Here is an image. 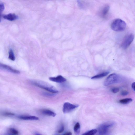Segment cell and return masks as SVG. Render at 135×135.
I'll use <instances>...</instances> for the list:
<instances>
[{"label": "cell", "instance_id": "obj_15", "mask_svg": "<svg viewBox=\"0 0 135 135\" xmlns=\"http://www.w3.org/2000/svg\"><path fill=\"white\" fill-rule=\"evenodd\" d=\"M80 125L79 123L77 122L74 127V130L76 135H79L80 132Z\"/></svg>", "mask_w": 135, "mask_h": 135}, {"label": "cell", "instance_id": "obj_8", "mask_svg": "<svg viewBox=\"0 0 135 135\" xmlns=\"http://www.w3.org/2000/svg\"><path fill=\"white\" fill-rule=\"evenodd\" d=\"M49 79L53 82L62 83L66 81V79L61 75H59L56 77H51Z\"/></svg>", "mask_w": 135, "mask_h": 135}, {"label": "cell", "instance_id": "obj_28", "mask_svg": "<svg viewBox=\"0 0 135 135\" xmlns=\"http://www.w3.org/2000/svg\"><path fill=\"white\" fill-rule=\"evenodd\" d=\"M5 135H6V134Z\"/></svg>", "mask_w": 135, "mask_h": 135}, {"label": "cell", "instance_id": "obj_25", "mask_svg": "<svg viewBox=\"0 0 135 135\" xmlns=\"http://www.w3.org/2000/svg\"><path fill=\"white\" fill-rule=\"evenodd\" d=\"M63 135H72V133L71 132H68L65 133Z\"/></svg>", "mask_w": 135, "mask_h": 135}, {"label": "cell", "instance_id": "obj_27", "mask_svg": "<svg viewBox=\"0 0 135 135\" xmlns=\"http://www.w3.org/2000/svg\"><path fill=\"white\" fill-rule=\"evenodd\" d=\"M1 16H0V22H1Z\"/></svg>", "mask_w": 135, "mask_h": 135}, {"label": "cell", "instance_id": "obj_9", "mask_svg": "<svg viewBox=\"0 0 135 135\" xmlns=\"http://www.w3.org/2000/svg\"><path fill=\"white\" fill-rule=\"evenodd\" d=\"M110 8L109 5H107L105 6L100 11L99 15L100 16L104 18L106 17L109 12Z\"/></svg>", "mask_w": 135, "mask_h": 135}, {"label": "cell", "instance_id": "obj_2", "mask_svg": "<svg viewBox=\"0 0 135 135\" xmlns=\"http://www.w3.org/2000/svg\"><path fill=\"white\" fill-rule=\"evenodd\" d=\"M126 24L123 20L117 19L114 20L111 24V28L113 30L120 32L124 31L126 29Z\"/></svg>", "mask_w": 135, "mask_h": 135}, {"label": "cell", "instance_id": "obj_6", "mask_svg": "<svg viewBox=\"0 0 135 135\" xmlns=\"http://www.w3.org/2000/svg\"><path fill=\"white\" fill-rule=\"evenodd\" d=\"M78 105L72 104L69 102H66L64 104L63 111L64 113H69L78 107Z\"/></svg>", "mask_w": 135, "mask_h": 135}, {"label": "cell", "instance_id": "obj_5", "mask_svg": "<svg viewBox=\"0 0 135 135\" xmlns=\"http://www.w3.org/2000/svg\"><path fill=\"white\" fill-rule=\"evenodd\" d=\"M134 38V35L130 33L126 35L121 43V48L124 49L128 48L132 42Z\"/></svg>", "mask_w": 135, "mask_h": 135}, {"label": "cell", "instance_id": "obj_19", "mask_svg": "<svg viewBox=\"0 0 135 135\" xmlns=\"http://www.w3.org/2000/svg\"><path fill=\"white\" fill-rule=\"evenodd\" d=\"M9 58L12 61H14L15 59L14 53L11 49H10L9 52Z\"/></svg>", "mask_w": 135, "mask_h": 135}, {"label": "cell", "instance_id": "obj_11", "mask_svg": "<svg viewBox=\"0 0 135 135\" xmlns=\"http://www.w3.org/2000/svg\"><path fill=\"white\" fill-rule=\"evenodd\" d=\"M20 119L24 120H39V118L34 116L21 115L18 116Z\"/></svg>", "mask_w": 135, "mask_h": 135}, {"label": "cell", "instance_id": "obj_26", "mask_svg": "<svg viewBox=\"0 0 135 135\" xmlns=\"http://www.w3.org/2000/svg\"><path fill=\"white\" fill-rule=\"evenodd\" d=\"M35 135H41V134H37Z\"/></svg>", "mask_w": 135, "mask_h": 135}, {"label": "cell", "instance_id": "obj_22", "mask_svg": "<svg viewBox=\"0 0 135 135\" xmlns=\"http://www.w3.org/2000/svg\"><path fill=\"white\" fill-rule=\"evenodd\" d=\"M119 90V89L118 88L115 87L112 90V91L114 93H116L118 92Z\"/></svg>", "mask_w": 135, "mask_h": 135}, {"label": "cell", "instance_id": "obj_18", "mask_svg": "<svg viewBox=\"0 0 135 135\" xmlns=\"http://www.w3.org/2000/svg\"><path fill=\"white\" fill-rule=\"evenodd\" d=\"M97 132V130L94 129L88 131L82 135H94Z\"/></svg>", "mask_w": 135, "mask_h": 135}, {"label": "cell", "instance_id": "obj_3", "mask_svg": "<svg viewBox=\"0 0 135 135\" xmlns=\"http://www.w3.org/2000/svg\"><path fill=\"white\" fill-rule=\"evenodd\" d=\"M122 78L120 76L116 73L111 74L105 80L104 82V85L105 86L116 83L122 81Z\"/></svg>", "mask_w": 135, "mask_h": 135}, {"label": "cell", "instance_id": "obj_4", "mask_svg": "<svg viewBox=\"0 0 135 135\" xmlns=\"http://www.w3.org/2000/svg\"><path fill=\"white\" fill-rule=\"evenodd\" d=\"M115 123L112 121H109L101 125L98 129L99 134L104 135L109 132L110 129L114 125Z\"/></svg>", "mask_w": 135, "mask_h": 135}, {"label": "cell", "instance_id": "obj_12", "mask_svg": "<svg viewBox=\"0 0 135 135\" xmlns=\"http://www.w3.org/2000/svg\"><path fill=\"white\" fill-rule=\"evenodd\" d=\"M42 114L45 115L54 117L56 116V114L52 111L48 109H43L41 111Z\"/></svg>", "mask_w": 135, "mask_h": 135}, {"label": "cell", "instance_id": "obj_24", "mask_svg": "<svg viewBox=\"0 0 135 135\" xmlns=\"http://www.w3.org/2000/svg\"><path fill=\"white\" fill-rule=\"evenodd\" d=\"M135 82L133 83L132 85V87L133 89L135 91Z\"/></svg>", "mask_w": 135, "mask_h": 135}, {"label": "cell", "instance_id": "obj_16", "mask_svg": "<svg viewBox=\"0 0 135 135\" xmlns=\"http://www.w3.org/2000/svg\"><path fill=\"white\" fill-rule=\"evenodd\" d=\"M1 115L4 117H11L15 115L14 113L7 112H3L1 113Z\"/></svg>", "mask_w": 135, "mask_h": 135}, {"label": "cell", "instance_id": "obj_21", "mask_svg": "<svg viewBox=\"0 0 135 135\" xmlns=\"http://www.w3.org/2000/svg\"><path fill=\"white\" fill-rule=\"evenodd\" d=\"M64 125L62 124L59 130L58 131V132L59 133H61L63 132L64 131Z\"/></svg>", "mask_w": 135, "mask_h": 135}, {"label": "cell", "instance_id": "obj_1", "mask_svg": "<svg viewBox=\"0 0 135 135\" xmlns=\"http://www.w3.org/2000/svg\"><path fill=\"white\" fill-rule=\"evenodd\" d=\"M31 83L33 85L51 93H56L58 92L54 87L44 81L38 80H33L31 81Z\"/></svg>", "mask_w": 135, "mask_h": 135}, {"label": "cell", "instance_id": "obj_17", "mask_svg": "<svg viewBox=\"0 0 135 135\" xmlns=\"http://www.w3.org/2000/svg\"><path fill=\"white\" fill-rule=\"evenodd\" d=\"M132 101V99L130 98H127L121 100L119 102L121 104H129Z\"/></svg>", "mask_w": 135, "mask_h": 135}, {"label": "cell", "instance_id": "obj_23", "mask_svg": "<svg viewBox=\"0 0 135 135\" xmlns=\"http://www.w3.org/2000/svg\"><path fill=\"white\" fill-rule=\"evenodd\" d=\"M129 93L127 91H123L121 92V95L123 96H125L129 94Z\"/></svg>", "mask_w": 135, "mask_h": 135}, {"label": "cell", "instance_id": "obj_13", "mask_svg": "<svg viewBox=\"0 0 135 135\" xmlns=\"http://www.w3.org/2000/svg\"><path fill=\"white\" fill-rule=\"evenodd\" d=\"M6 135H19L18 131L14 128L9 129L6 133Z\"/></svg>", "mask_w": 135, "mask_h": 135}, {"label": "cell", "instance_id": "obj_20", "mask_svg": "<svg viewBox=\"0 0 135 135\" xmlns=\"http://www.w3.org/2000/svg\"><path fill=\"white\" fill-rule=\"evenodd\" d=\"M5 9V7L4 4L0 2V16H1L2 13Z\"/></svg>", "mask_w": 135, "mask_h": 135}, {"label": "cell", "instance_id": "obj_7", "mask_svg": "<svg viewBox=\"0 0 135 135\" xmlns=\"http://www.w3.org/2000/svg\"><path fill=\"white\" fill-rule=\"evenodd\" d=\"M0 69H2L12 73L19 74L20 73L19 71L12 68L10 66L0 63Z\"/></svg>", "mask_w": 135, "mask_h": 135}, {"label": "cell", "instance_id": "obj_10", "mask_svg": "<svg viewBox=\"0 0 135 135\" xmlns=\"http://www.w3.org/2000/svg\"><path fill=\"white\" fill-rule=\"evenodd\" d=\"M3 18L10 21H13L18 19V16L14 14L10 13L8 15H4Z\"/></svg>", "mask_w": 135, "mask_h": 135}, {"label": "cell", "instance_id": "obj_14", "mask_svg": "<svg viewBox=\"0 0 135 135\" xmlns=\"http://www.w3.org/2000/svg\"><path fill=\"white\" fill-rule=\"evenodd\" d=\"M109 73V72H106L98 74L92 77V79H97L103 78L107 76Z\"/></svg>", "mask_w": 135, "mask_h": 135}]
</instances>
